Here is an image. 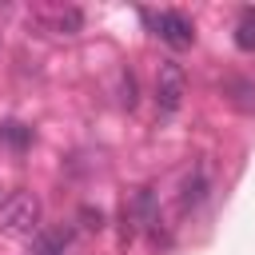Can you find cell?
Listing matches in <instances>:
<instances>
[{
	"label": "cell",
	"mask_w": 255,
	"mask_h": 255,
	"mask_svg": "<svg viewBox=\"0 0 255 255\" xmlns=\"http://www.w3.org/2000/svg\"><path fill=\"white\" fill-rule=\"evenodd\" d=\"M40 195L32 191H12L4 203H0V231L8 235H32L40 227Z\"/></svg>",
	"instance_id": "obj_1"
},
{
	"label": "cell",
	"mask_w": 255,
	"mask_h": 255,
	"mask_svg": "<svg viewBox=\"0 0 255 255\" xmlns=\"http://www.w3.org/2000/svg\"><path fill=\"white\" fill-rule=\"evenodd\" d=\"M183 96H187V76H183V68H179L175 60H163L159 72H155V104H159V112H167V116L179 112Z\"/></svg>",
	"instance_id": "obj_2"
},
{
	"label": "cell",
	"mask_w": 255,
	"mask_h": 255,
	"mask_svg": "<svg viewBox=\"0 0 255 255\" xmlns=\"http://www.w3.org/2000/svg\"><path fill=\"white\" fill-rule=\"evenodd\" d=\"M147 20L155 24V36H159L163 44H171V48H191V40H195V28H191V20H187L183 12L167 8V12H159V16H147Z\"/></svg>",
	"instance_id": "obj_3"
},
{
	"label": "cell",
	"mask_w": 255,
	"mask_h": 255,
	"mask_svg": "<svg viewBox=\"0 0 255 255\" xmlns=\"http://www.w3.org/2000/svg\"><path fill=\"white\" fill-rule=\"evenodd\" d=\"M203 195H207V171H203V167H195V171H187V179L179 183V207H183V211H191V207H199V203H203Z\"/></svg>",
	"instance_id": "obj_4"
},
{
	"label": "cell",
	"mask_w": 255,
	"mask_h": 255,
	"mask_svg": "<svg viewBox=\"0 0 255 255\" xmlns=\"http://www.w3.org/2000/svg\"><path fill=\"white\" fill-rule=\"evenodd\" d=\"M64 247H68V231H40L32 255H64Z\"/></svg>",
	"instance_id": "obj_5"
},
{
	"label": "cell",
	"mask_w": 255,
	"mask_h": 255,
	"mask_svg": "<svg viewBox=\"0 0 255 255\" xmlns=\"http://www.w3.org/2000/svg\"><path fill=\"white\" fill-rule=\"evenodd\" d=\"M0 139H4L8 147H16V151H24V147L32 143V128H24V124H16V120H8V124H0Z\"/></svg>",
	"instance_id": "obj_6"
},
{
	"label": "cell",
	"mask_w": 255,
	"mask_h": 255,
	"mask_svg": "<svg viewBox=\"0 0 255 255\" xmlns=\"http://www.w3.org/2000/svg\"><path fill=\"white\" fill-rule=\"evenodd\" d=\"M235 44L243 52H255V8H243L239 24H235Z\"/></svg>",
	"instance_id": "obj_7"
},
{
	"label": "cell",
	"mask_w": 255,
	"mask_h": 255,
	"mask_svg": "<svg viewBox=\"0 0 255 255\" xmlns=\"http://www.w3.org/2000/svg\"><path fill=\"white\" fill-rule=\"evenodd\" d=\"M227 92H231L235 108H243V112H255V84H251V80H231V84H227Z\"/></svg>",
	"instance_id": "obj_8"
},
{
	"label": "cell",
	"mask_w": 255,
	"mask_h": 255,
	"mask_svg": "<svg viewBox=\"0 0 255 255\" xmlns=\"http://www.w3.org/2000/svg\"><path fill=\"white\" fill-rule=\"evenodd\" d=\"M124 104L135 108V76L131 72H124Z\"/></svg>",
	"instance_id": "obj_9"
}]
</instances>
